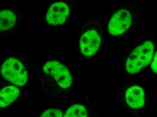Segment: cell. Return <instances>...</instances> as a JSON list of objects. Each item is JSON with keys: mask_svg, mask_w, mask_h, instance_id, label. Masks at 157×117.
<instances>
[{"mask_svg": "<svg viewBox=\"0 0 157 117\" xmlns=\"http://www.w3.org/2000/svg\"><path fill=\"white\" fill-rule=\"evenodd\" d=\"M24 9L18 7L0 8V37L13 34L23 22Z\"/></svg>", "mask_w": 157, "mask_h": 117, "instance_id": "obj_7", "label": "cell"}, {"mask_svg": "<svg viewBox=\"0 0 157 117\" xmlns=\"http://www.w3.org/2000/svg\"><path fill=\"white\" fill-rule=\"evenodd\" d=\"M62 110L56 107H48L32 112L26 117H63Z\"/></svg>", "mask_w": 157, "mask_h": 117, "instance_id": "obj_11", "label": "cell"}, {"mask_svg": "<svg viewBox=\"0 0 157 117\" xmlns=\"http://www.w3.org/2000/svg\"><path fill=\"white\" fill-rule=\"evenodd\" d=\"M105 33L103 15L93 16L82 23L75 36L74 50L75 57L86 62L98 58L104 45Z\"/></svg>", "mask_w": 157, "mask_h": 117, "instance_id": "obj_2", "label": "cell"}, {"mask_svg": "<svg viewBox=\"0 0 157 117\" xmlns=\"http://www.w3.org/2000/svg\"><path fill=\"white\" fill-rule=\"evenodd\" d=\"M31 63L29 53L8 55L0 61V76L23 90L29 81Z\"/></svg>", "mask_w": 157, "mask_h": 117, "instance_id": "obj_5", "label": "cell"}, {"mask_svg": "<svg viewBox=\"0 0 157 117\" xmlns=\"http://www.w3.org/2000/svg\"><path fill=\"white\" fill-rule=\"evenodd\" d=\"M156 47L155 34L142 33L123 49L120 57L121 67L127 74H138L150 64Z\"/></svg>", "mask_w": 157, "mask_h": 117, "instance_id": "obj_4", "label": "cell"}, {"mask_svg": "<svg viewBox=\"0 0 157 117\" xmlns=\"http://www.w3.org/2000/svg\"><path fill=\"white\" fill-rule=\"evenodd\" d=\"M40 92L48 97L67 96L73 92L75 77L71 65L62 59L44 58L34 65Z\"/></svg>", "mask_w": 157, "mask_h": 117, "instance_id": "obj_1", "label": "cell"}, {"mask_svg": "<svg viewBox=\"0 0 157 117\" xmlns=\"http://www.w3.org/2000/svg\"><path fill=\"white\" fill-rule=\"evenodd\" d=\"M101 110L95 101L85 98L71 104L63 117H100Z\"/></svg>", "mask_w": 157, "mask_h": 117, "instance_id": "obj_9", "label": "cell"}, {"mask_svg": "<svg viewBox=\"0 0 157 117\" xmlns=\"http://www.w3.org/2000/svg\"><path fill=\"white\" fill-rule=\"evenodd\" d=\"M151 68L152 71L157 74V51L155 53L151 63Z\"/></svg>", "mask_w": 157, "mask_h": 117, "instance_id": "obj_12", "label": "cell"}, {"mask_svg": "<svg viewBox=\"0 0 157 117\" xmlns=\"http://www.w3.org/2000/svg\"><path fill=\"white\" fill-rule=\"evenodd\" d=\"M142 20L140 3L132 1L122 2L104 16L105 33L114 38L131 36L139 28Z\"/></svg>", "mask_w": 157, "mask_h": 117, "instance_id": "obj_3", "label": "cell"}, {"mask_svg": "<svg viewBox=\"0 0 157 117\" xmlns=\"http://www.w3.org/2000/svg\"><path fill=\"white\" fill-rule=\"evenodd\" d=\"M22 90L0 76V116L19 99Z\"/></svg>", "mask_w": 157, "mask_h": 117, "instance_id": "obj_10", "label": "cell"}, {"mask_svg": "<svg viewBox=\"0 0 157 117\" xmlns=\"http://www.w3.org/2000/svg\"><path fill=\"white\" fill-rule=\"evenodd\" d=\"M120 97L131 109H139L145 105L146 92L143 86L140 84L129 82L122 86Z\"/></svg>", "mask_w": 157, "mask_h": 117, "instance_id": "obj_8", "label": "cell"}, {"mask_svg": "<svg viewBox=\"0 0 157 117\" xmlns=\"http://www.w3.org/2000/svg\"><path fill=\"white\" fill-rule=\"evenodd\" d=\"M82 2L79 1H53L48 3L45 20L47 25L58 30L66 27L78 14Z\"/></svg>", "mask_w": 157, "mask_h": 117, "instance_id": "obj_6", "label": "cell"}]
</instances>
